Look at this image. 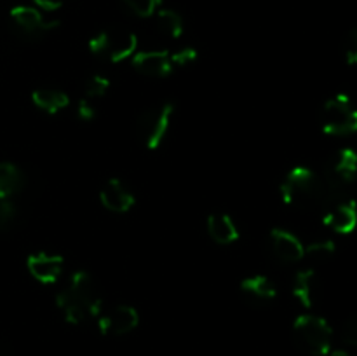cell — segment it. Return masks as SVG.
Returning <instances> with one entry per match:
<instances>
[{"label":"cell","mask_w":357,"mask_h":356,"mask_svg":"<svg viewBox=\"0 0 357 356\" xmlns=\"http://www.w3.org/2000/svg\"><path fill=\"white\" fill-rule=\"evenodd\" d=\"M282 201L286 205L303 206H324L326 208V195H324L323 180L319 175L303 166L293 168L286 180L279 187Z\"/></svg>","instance_id":"1"},{"label":"cell","mask_w":357,"mask_h":356,"mask_svg":"<svg viewBox=\"0 0 357 356\" xmlns=\"http://www.w3.org/2000/svg\"><path fill=\"white\" fill-rule=\"evenodd\" d=\"M293 339L295 344L307 355L326 356L331 349L333 330L324 318L302 314L293 323Z\"/></svg>","instance_id":"2"},{"label":"cell","mask_w":357,"mask_h":356,"mask_svg":"<svg viewBox=\"0 0 357 356\" xmlns=\"http://www.w3.org/2000/svg\"><path fill=\"white\" fill-rule=\"evenodd\" d=\"M321 126L326 135L345 136L357 131V108L351 98L337 94L324 103L321 110Z\"/></svg>","instance_id":"3"},{"label":"cell","mask_w":357,"mask_h":356,"mask_svg":"<svg viewBox=\"0 0 357 356\" xmlns=\"http://www.w3.org/2000/svg\"><path fill=\"white\" fill-rule=\"evenodd\" d=\"M174 107L171 103H164L160 107L149 108L136 119L135 131L136 136L143 142V145L150 150H155L162 145L167 131H169L171 119H173Z\"/></svg>","instance_id":"4"},{"label":"cell","mask_w":357,"mask_h":356,"mask_svg":"<svg viewBox=\"0 0 357 356\" xmlns=\"http://www.w3.org/2000/svg\"><path fill=\"white\" fill-rule=\"evenodd\" d=\"M96 323L103 335H124L138 327L139 314L132 306L121 304L112 307L108 313H101L96 318Z\"/></svg>","instance_id":"5"},{"label":"cell","mask_w":357,"mask_h":356,"mask_svg":"<svg viewBox=\"0 0 357 356\" xmlns=\"http://www.w3.org/2000/svg\"><path fill=\"white\" fill-rule=\"evenodd\" d=\"M68 290L89 313V318H98L103 313V300L94 279L86 271H77L70 279Z\"/></svg>","instance_id":"6"},{"label":"cell","mask_w":357,"mask_h":356,"mask_svg":"<svg viewBox=\"0 0 357 356\" xmlns=\"http://www.w3.org/2000/svg\"><path fill=\"white\" fill-rule=\"evenodd\" d=\"M26 265L30 274L37 281L44 283V285H51L63 272V257L61 255H49L45 251H38V253H31L26 258Z\"/></svg>","instance_id":"7"},{"label":"cell","mask_w":357,"mask_h":356,"mask_svg":"<svg viewBox=\"0 0 357 356\" xmlns=\"http://www.w3.org/2000/svg\"><path fill=\"white\" fill-rule=\"evenodd\" d=\"M136 72L146 77H166L173 70V61L166 51H143L132 56Z\"/></svg>","instance_id":"8"},{"label":"cell","mask_w":357,"mask_h":356,"mask_svg":"<svg viewBox=\"0 0 357 356\" xmlns=\"http://www.w3.org/2000/svg\"><path fill=\"white\" fill-rule=\"evenodd\" d=\"M10 17L16 23V27L26 35L44 34V31L52 30L59 24V21H47L35 7L16 6L10 9Z\"/></svg>","instance_id":"9"},{"label":"cell","mask_w":357,"mask_h":356,"mask_svg":"<svg viewBox=\"0 0 357 356\" xmlns=\"http://www.w3.org/2000/svg\"><path fill=\"white\" fill-rule=\"evenodd\" d=\"M100 201L114 213H126L135 205V195L119 178H110L100 191Z\"/></svg>","instance_id":"10"},{"label":"cell","mask_w":357,"mask_h":356,"mask_svg":"<svg viewBox=\"0 0 357 356\" xmlns=\"http://www.w3.org/2000/svg\"><path fill=\"white\" fill-rule=\"evenodd\" d=\"M271 248L275 257L282 262H298L305 257V248L298 237L284 229L272 230Z\"/></svg>","instance_id":"11"},{"label":"cell","mask_w":357,"mask_h":356,"mask_svg":"<svg viewBox=\"0 0 357 356\" xmlns=\"http://www.w3.org/2000/svg\"><path fill=\"white\" fill-rule=\"evenodd\" d=\"M324 223L338 234H351L357 227V206L354 201H342L331 206Z\"/></svg>","instance_id":"12"},{"label":"cell","mask_w":357,"mask_h":356,"mask_svg":"<svg viewBox=\"0 0 357 356\" xmlns=\"http://www.w3.org/2000/svg\"><path fill=\"white\" fill-rule=\"evenodd\" d=\"M211 239L218 244H232L239 239V229L227 213H213L206 220Z\"/></svg>","instance_id":"13"},{"label":"cell","mask_w":357,"mask_h":356,"mask_svg":"<svg viewBox=\"0 0 357 356\" xmlns=\"http://www.w3.org/2000/svg\"><path fill=\"white\" fill-rule=\"evenodd\" d=\"M136 47H138V37L132 31H117L110 34L107 54L110 56L112 61L119 63L135 54Z\"/></svg>","instance_id":"14"},{"label":"cell","mask_w":357,"mask_h":356,"mask_svg":"<svg viewBox=\"0 0 357 356\" xmlns=\"http://www.w3.org/2000/svg\"><path fill=\"white\" fill-rule=\"evenodd\" d=\"M31 101H33L35 107L47 112V114H58V112H61L63 108H66L70 105L68 96L63 91L45 89V87L44 89L33 91Z\"/></svg>","instance_id":"15"},{"label":"cell","mask_w":357,"mask_h":356,"mask_svg":"<svg viewBox=\"0 0 357 356\" xmlns=\"http://www.w3.org/2000/svg\"><path fill=\"white\" fill-rule=\"evenodd\" d=\"M56 304H58L59 309L63 311V316L68 323L72 325H80L89 318V313H87L86 307L72 295L68 288L61 290V292L56 295Z\"/></svg>","instance_id":"16"},{"label":"cell","mask_w":357,"mask_h":356,"mask_svg":"<svg viewBox=\"0 0 357 356\" xmlns=\"http://www.w3.org/2000/svg\"><path fill=\"white\" fill-rule=\"evenodd\" d=\"M316 272L314 269H305L295 276L293 281V295L300 300V304L305 307H312L316 299Z\"/></svg>","instance_id":"17"},{"label":"cell","mask_w":357,"mask_h":356,"mask_svg":"<svg viewBox=\"0 0 357 356\" xmlns=\"http://www.w3.org/2000/svg\"><path fill=\"white\" fill-rule=\"evenodd\" d=\"M24 184L23 173L10 163H0V199L13 198Z\"/></svg>","instance_id":"18"},{"label":"cell","mask_w":357,"mask_h":356,"mask_svg":"<svg viewBox=\"0 0 357 356\" xmlns=\"http://www.w3.org/2000/svg\"><path fill=\"white\" fill-rule=\"evenodd\" d=\"M241 290L248 295L255 297V299L260 300H272L278 295V288L272 283V279H268L267 276H251L241 281Z\"/></svg>","instance_id":"19"},{"label":"cell","mask_w":357,"mask_h":356,"mask_svg":"<svg viewBox=\"0 0 357 356\" xmlns=\"http://www.w3.org/2000/svg\"><path fill=\"white\" fill-rule=\"evenodd\" d=\"M157 27L171 38H178L183 34V20L173 9H160L157 13Z\"/></svg>","instance_id":"20"},{"label":"cell","mask_w":357,"mask_h":356,"mask_svg":"<svg viewBox=\"0 0 357 356\" xmlns=\"http://www.w3.org/2000/svg\"><path fill=\"white\" fill-rule=\"evenodd\" d=\"M335 253V243L330 239H324V241H317V243L309 244L305 248V257L312 258L316 262H324Z\"/></svg>","instance_id":"21"},{"label":"cell","mask_w":357,"mask_h":356,"mask_svg":"<svg viewBox=\"0 0 357 356\" xmlns=\"http://www.w3.org/2000/svg\"><path fill=\"white\" fill-rule=\"evenodd\" d=\"M126 6L139 17H150L159 6L162 3V0H124Z\"/></svg>","instance_id":"22"},{"label":"cell","mask_w":357,"mask_h":356,"mask_svg":"<svg viewBox=\"0 0 357 356\" xmlns=\"http://www.w3.org/2000/svg\"><path fill=\"white\" fill-rule=\"evenodd\" d=\"M110 87V80L103 75H94L86 84V98H101Z\"/></svg>","instance_id":"23"},{"label":"cell","mask_w":357,"mask_h":356,"mask_svg":"<svg viewBox=\"0 0 357 356\" xmlns=\"http://www.w3.org/2000/svg\"><path fill=\"white\" fill-rule=\"evenodd\" d=\"M16 218V208L9 199H0V230L9 229L13 220Z\"/></svg>","instance_id":"24"},{"label":"cell","mask_w":357,"mask_h":356,"mask_svg":"<svg viewBox=\"0 0 357 356\" xmlns=\"http://www.w3.org/2000/svg\"><path fill=\"white\" fill-rule=\"evenodd\" d=\"M344 51L349 65H357V28H352L345 37Z\"/></svg>","instance_id":"25"},{"label":"cell","mask_w":357,"mask_h":356,"mask_svg":"<svg viewBox=\"0 0 357 356\" xmlns=\"http://www.w3.org/2000/svg\"><path fill=\"white\" fill-rule=\"evenodd\" d=\"M342 341L349 346H357V314L351 316L344 325H342Z\"/></svg>","instance_id":"26"},{"label":"cell","mask_w":357,"mask_h":356,"mask_svg":"<svg viewBox=\"0 0 357 356\" xmlns=\"http://www.w3.org/2000/svg\"><path fill=\"white\" fill-rule=\"evenodd\" d=\"M108 38H110L108 31H100L98 35H94L89 40V51L96 56L108 52Z\"/></svg>","instance_id":"27"},{"label":"cell","mask_w":357,"mask_h":356,"mask_svg":"<svg viewBox=\"0 0 357 356\" xmlns=\"http://www.w3.org/2000/svg\"><path fill=\"white\" fill-rule=\"evenodd\" d=\"M195 59H197V51L192 47H187V49H181V51L174 52L173 56H171V61H173V66L178 65V66H187L190 65V63H194Z\"/></svg>","instance_id":"28"},{"label":"cell","mask_w":357,"mask_h":356,"mask_svg":"<svg viewBox=\"0 0 357 356\" xmlns=\"http://www.w3.org/2000/svg\"><path fill=\"white\" fill-rule=\"evenodd\" d=\"M77 114L82 121H93L96 117V108H94L91 98H84L79 101V108H77Z\"/></svg>","instance_id":"29"},{"label":"cell","mask_w":357,"mask_h":356,"mask_svg":"<svg viewBox=\"0 0 357 356\" xmlns=\"http://www.w3.org/2000/svg\"><path fill=\"white\" fill-rule=\"evenodd\" d=\"M33 2L44 10H56L63 6L65 0H33Z\"/></svg>","instance_id":"30"},{"label":"cell","mask_w":357,"mask_h":356,"mask_svg":"<svg viewBox=\"0 0 357 356\" xmlns=\"http://www.w3.org/2000/svg\"><path fill=\"white\" fill-rule=\"evenodd\" d=\"M328 355H330V356H352V355H351V353L344 351V349H335V351L328 353Z\"/></svg>","instance_id":"31"}]
</instances>
